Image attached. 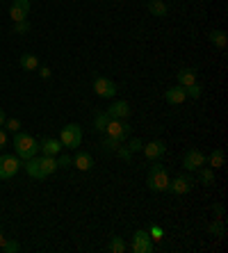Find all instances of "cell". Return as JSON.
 Returning <instances> with one entry per match:
<instances>
[{
  "mask_svg": "<svg viewBox=\"0 0 228 253\" xmlns=\"http://www.w3.org/2000/svg\"><path fill=\"white\" fill-rule=\"evenodd\" d=\"M130 132H133V128H130L123 119H110V124H107V128H105V135L114 137V139H121V141L128 139Z\"/></svg>",
  "mask_w": 228,
  "mask_h": 253,
  "instance_id": "cell-7",
  "label": "cell"
},
{
  "mask_svg": "<svg viewBox=\"0 0 228 253\" xmlns=\"http://www.w3.org/2000/svg\"><path fill=\"white\" fill-rule=\"evenodd\" d=\"M110 114L107 112H98L94 117V130L96 132H105V128H107V124H110Z\"/></svg>",
  "mask_w": 228,
  "mask_h": 253,
  "instance_id": "cell-26",
  "label": "cell"
},
{
  "mask_svg": "<svg viewBox=\"0 0 228 253\" xmlns=\"http://www.w3.org/2000/svg\"><path fill=\"white\" fill-rule=\"evenodd\" d=\"M71 165H73V158H69V155H57V169H69Z\"/></svg>",
  "mask_w": 228,
  "mask_h": 253,
  "instance_id": "cell-35",
  "label": "cell"
},
{
  "mask_svg": "<svg viewBox=\"0 0 228 253\" xmlns=\"http://www.w3.org/2000/svg\"><path fill=\"white\" fill-rule=\"evenodd\" d=\"M7 237H2V230H0V247H2V242H5Z\"/></svg>",
  "mask_w": 228,
  "mask_h": 253,
  "instance_id": "cell-40",
  "label": "cell"
},
{
  "mask_svg": "<svg viewBox=\"0 0 228 253\" xmlns=\"http://www.w3.org/2000/svg\"><path fill=\"white\" fill-rule=\"evenodd\" d=\"M14 151H16V158L25 162V160L35 158V155L39 153V141L32 135H28V132H21V130H18L16 135H14Z\"/></svg>",
  "mask_w": 228,
  "mask_h": 253,
  "instance_id": "cell-1",
  "label": "cell"
},
{
  "mask_svg": "<svg viewBox=\"0 0 228 253\" xmlns=\"http://www.w3.org/2000/svg\"><path fill=\"white\" fill-rule=\"evenodd\" d=\"M14 32H16V35H28L30 32L28 18H25V21H16V23H14Z\"/></svg>",
  "mask_w": 228,
  "mask_h": 253,
  "instance_id": "cell-32",
  "label": "cell"
},
{
  "mask_svg": "<svg viewBox=\"0 0 228 253\" xmlns=\"http://www.w3.org/2000/svg\"><path fill=\"white\" fill-rule=\"evenodd\" d=\"M148 235H151V240H153V242H160V240L164 237V230L160 228V226L153 224V226H148Z\"/></svg>",
  "mask_w": 228,
  "mask_h": 253,
  "instance_id": "cell-31",
  "label": "cell"
},
{
  "mask_svg": "<svg viewBox=\"0 0 228 253\" xmlns=\"http://www.w3.org/2000/svg\"><path fill=\"white\" fill-rule=\"evenodd\" d=\"M169 173H167V169H164L162 165H158V162H153L151 169H148V176H146V185L151 192H167L169 189Z\"/></svg>",
  "mask_w": 228,
  "mask_h": 253,
  "instance_id": "cell-2",
  "label": "cell"
},
{
  "mask_svg": "<svg viewBox=\"0 0 228 253\" xmlns=\"http://www.w3.org/2000/svg\"><path fill=\"white\" fill-rule=\"evenodd\" d=\"M117 155L123 160V162H130V160H133V151H130L126 144H121V146L117 148Z\"/></svg>",
  "mask_w": 228,
  "mask_h": 253,
  "instance_id": "cell-30",
  "label": "cell"
},
{
  "mask_svg": "<svg viewBox=\"0 0 228 253\" xmlns=\"http://www.w3.org/2000/svg\"><path fill=\"white\" fill-rule=\"evenodd\" d=\"M141 153H144V158H146L148 162H158V160L162 158L164 153H167V146H164L162 141L153 139V141H148V144H144Z\"/></svg>",
  "mask_w": 228,
  "mask_h": 253,
  "instance_id": "cell-10",
  "label": "cell"
},
{
  "mask_svg": "<svg viewBox=\"0 0 228 253\" xmlns=\"http://www.w3.org/2000/svg\"><path fill=\"white\" fill-rule=\"evenodd\" d=\"M0 230H2V224H0Z\"/></svg>",
  "mask_w": 228,
  "mask_h": 253,
  "instance_id": "cell-41",
  "label": "cell"
},
{
  "mask_svg": "<svg viewBox=\"0 0 228 253\" xmlns=\"http://www.w3.org/2000/svg\"><path fill=\"white\" fill-rule=\"evenodd\" d=\"M5 110H0V128H2V126H5Z\"/></svg>",
  "mask_w": 228,
  "mask_h": 253,
  "instance_id": "cell-39",
  "label": "cell"
},
{
  "mask_svg": "<svg viewBox=\"0 0 228 253\" xmlns=\"http://www.w3.org/2000/svg\"><path fill=\"white\" fill-rule=\"evenodd\" d=\"M23 169L28 171V176L30 178H35V180H39V158H30V160H25V165H23Z\"/></svg>",
  "mask_w": 228,
  "mask_h": 253,
  "instance_id": "cell-24",
  "label": "cell"
},
{
  "mask_svg": "<svg viewBox=\"0 0 228 253\" xmlns=\"http://www.w3.org/2000/svg\"><path fill=\"white\" fill-rule=\"evenodd\" d=\"M208 230H210V235H215V237H226V224H224V219H215V221L208 226Z\"/></svg>",
  "mask_w": 228,
  "mask_h": 253,
  "instance_id": "cell-27",
  "label": "cell"
},
{
  "mask_svg": "<svg viewBox=\"0 0 228 253\" xmlns=\"http://www.w3.org/2000/svg\"><path fill=\"white\" fill-rule=\"evenodd\" d=\"M210 43L215 48H219V50H224V48H226V43H228L226 32H224V30H212V32H210Z\"/></svg>",
  "mask_w": 228,
  "mask_h": 253,
  "instance_id": "cell-21",
  "label": "cell"
},
{
  "mask_svg": "<svg viewBox=\"0 0 228 253\" xmlns=\"http://www.w3.org/2000/svg\"><path fill=\"white\" fill-rule=\"evenodd\" d=\"M21 169V162L14 155H0V180H9Z\"/></svg>",
  "mask_w": 228,
  "mask_h": 253,
  "instance_id": "cell-8",
  "label": "cell"
},
{
  "mask_svg": "<svg viewBox=\"0 0 228 253\" xmlns=\"http://www.w3.org/2000/svg\"><path fill=\"white\" fill-rule=\"evenodd\" d=\"M37 71H39V76L44 78V80H48V78H50V69H48V66H41L39 64V69H37Z\"/></svg>",
  "mask_w": 228,
  "mask_h": 253,
  "instance_id": "cell-37",
  "label": "cell"
},
{
  "mask_svg": "<svg viewBox=\"0 0 228 253\" xmlns=\"http://www.w3.org/2000/svg\"><path fill=\"white\" fill-rule=\"evenodd\" d=\"M212 212L217 214V219H224V206L222 203H215V206H212Z\"/></svg>",
  "mask_w": 228,
  "mask_h": 253,
  "instance_id": "cell-36",
  "label": "cell"
},
{
  "mask_svg": "<svg viewBox=\"0 0 228 253\" xmlns=\"http://www.w3.org/2000/svg\"><path fill=\"white\" fill-rule=\"evenodd\" d=\"M201 94H203V89H201V84L199 83H194V84H189V87H185V96L187 98H201Z\"/></svg>",
  "mask_w": 228,
  "mask_h": 253,
  "instance_id": "cell-28",
  "label": "cell"
},
{
  "mask_svg": "<svg viewBox=\"0 0 228 253\" xmlns=\"http://www.w3.org/2000/svg\"><path fill=\"white\" fill-rule=\"evenodd\" d=\"M199 183L201 185H205V187H210L212 183H215V169H208V167H199Z\"/></svg>",
  "mask_w": 228,
  "mask_h": 253,
  "instance_id": "cell-22",
  "label": "cell"
},
{
  "mask_svg": "<svg viewBox=\"0 0 228 253\" xmlns=\"http://www.w3.org/2000/svg\"><path fill=\"white\" fill-rule=\"evenodd\" d=\"M0 251L2 253H16V251H21V244H18L16 240H5L2 242V247H0Z\"/></svg>",
  "mask_w": 228,
  "mask_h": 253,
  "instance_id": "cell-29",
  "label": "cell"
},
{
  "mask_svg": "<svg viewBox=\"0 0 228 253\" xmlns=\"http://www.w3.org/2000/svg\"><path fill=\"white\" fill-rule=\"evenodd\" d=\"M2 128H7L9 132H18L21 130V121L18 119H5V126Z\"/></svg>",
  "mask_w": 228,
  "mask_h": 253,
  "instance_id": "cell-33",
  "label": "cell"
},
{
  "mask_svg": "<svg viewBox=\"0 0 228 253\" xmlns=\"http://www.w3.org/2000/svg\"><path fill=\"white\" fill-rule=\"evenodd\" d=\"M30 0H14L12 2V7H9V16L14 18V23L16 21H25L28 18V14H30Z\"/></svg>",
  "mask_w": 228,
  "mask_h": 253,
  "instance_id": "cell-12",
  "label": "cell"
},
{
  "mask_svg": "<svg viewBox=\"0 0 228 253\" xmlns=\"http://www.w3.org/2000/svg\"><path fill=\"white\" fill-rule=\"evenodd\" d=\"M121 144H123L121 139H114V137H110V135H105L103 139H100V148L107 151V153H117V148L121 146Z\"/></svg>",
  "mask_w": 228,
  "mask_h": 253,
  "instance_id": "cell-23",
  "label": "cell"
},
{
  "mask_svg": "<svg viewBox=\"0 0 228 253\" xmlns=\"http://www.w3.org/2000/svg\"><path fill=\"white\" fill-rule=\"evenodd\" d=\"M18 64H21V69L23 71H37L39 69V57L32 55V53H25V55H21Z\"/></svg>",
  "mask_w": 228,
  "mask_h": 253,
  "instance_id": "cell-19",
  "label": "cell"
},
{
  "mask_svg": "<svg viewBox=\"0 0 228 253\" xmlns=\"http://www.w3.org/2000/svg\"><path fill=\"white\" fill-rule=\"evenodd\" d=\"M73 167L80 171H89L94 167V158L89 153H85V151H80V153H76V158H73Z\"/></svg>",
  "mask_w": 228,
  "mask_h": 253,
  "instance_id": "cell-18",
  "label": "cell"
},
{
  "mask_svg": "<svg viewBox=\"0 0 228 253\" xmlns=\"http://www.w3.org/2000/svg\"><path fill=\"white\" fill-rule=\"evenodd\" d=\"M126 249H128V244L123 242V237H117V235L110 237V244H107V251L110 253H123Z\"/></svg>",
  "mask_w": 228,
  "mask_h": 253,
  "instance_id": "cell-25",
  "label": "cell"
},
{
  "mask_svg": "<svg viewBox=\"0 0 228 253\" xmlns=\"http://www.w3.org/2000/svg\"><path fill=\"white\" fill-rule=\"evenodd\" d=\"M196 76H199V71L192 69V66H185V69H181L178 73H176V78H178V84L181 87H189V84L196 83Z\"/></svg>",
  "mask_w": 228,
  "mask_h": 253,
  "instance_id": "cell-15",
  "label": "cell"
},
{
  "mask_svg": "<svg viewBox=\"0 0 228 253\" xmlns=\"http://www.w3.org/2000/svg\"><path fill=\"white\" fill-rule=\"evenodd\" d=\"M164 100H167L169 105H181V103H185V100H187V96H185V87H181V84L169 87L167 91H164Z\"/></svg>",
  "mask_w": 228,
  "mask_h": 253,
  "instance_id": "cell-14",
  "label": "cell"
},
{
  "mask_svg": "<svg viewBox=\"0 0 228 253\" xmlns=\"http://www.w3.org/2000/svg\"><path fill=\"white\" fill-rule=\"evenodd\" d=\"M55 171H57V158H53V155L39 158V180H46L48 176H53Z\"/></svg>",
  "mask_w": 228,
  "mask_h": 253,
  "instance_id": "cell-11",
  "label": "cell"
},
{
  "mask_svg": "<svg viewBox=\"0 0 228 253\" xmlns=\"http://www.w3.org/2000/svg\"><path fill=\"white\" fill-rule=\"evenodd\" d=\"M123 144H126V146L130 148V151H133V153H137V151H141V148H144V144H141V139H126L123 141Z\"/></svg>",
  "mask_w": 228,
  "mask_h": 253,
  "instance_id": "cell-34",
  "label": "cell"
},
{
  "mask_svg": "<svg viewBox=\"0 0 228 253\" xmlns=\"http://www.w3.org/2000/svg\"><path fill=\"white\" fill-rule=\"evenodd\" d=\"M105 112L110 114L112 119H123V121H126V119L130 117V112H133V110H130V105L126 103V100H114V103L107 107Z\"/></svg>",
  "mask_w": 228,
  "mask_h": 253,
  "instance_id": "cell-13",
  "label": "cell"
},
{
  "mask_svg": "<svg viewBox=\"0 0 228 253\" xmlns=\"http://www.w3.org/2000/svg\"><path fill=\"white\" fill-rule=\"evenodd\" d=\"M91 89H94L96 96H100V98H114L117 96V84L105 76H96L94 83H91Z\"/></svg>",
  "mask_w": 228,
  "mask_h": 253,
  "instance_id": "cell-5",
  "label": "cell"
},
{
  "mask_svg": "<svg viewBox=\"0 0 228 253\" xmlns=\"http://www.w3.org/2000/svg\"><path fill=\"white\" fill-rule=\"evenodd\" d=\"M59 141L66 148H78L82 144V128L78 124H69L59 130Z\"/></svg>",
  "mask_w": 228,
  "mask_h": 253,
  "instance_id": "cell-3",
  "label": "cell"
},
{
  "mask_svg": "<svg viewBox=\"0 0 228 253\" xmlns=\"http://www.w3.org/2000/svg\"><path fill=\"white\" fill-rule=\"evenodd\" d=\"M194 180L189 173H181V176H176L174 180H169V189L167 192H171V194H176V196H182V194H187V192H192V187H194Z\"/></svg>",
  "mask_w": 228,
  "mask_h": 253,
  "instance_id": "cell-4",
  "label": "cell"
},
{
  "mask_svg": "<svg viewBox=\"0 0 228 253\" xmlns=\"http://www.w3.org/2000/svg\"><path fill=\"white\" fill-rule=\"evenodd\" d=\"M224 162H226V158H224L222 148H215L210 158H205V165H210V169H219V167H224Z\"/></svg>",
  "mask_w": 228,
  "mask_h": 253,
  "instance_id": "cell-20",
  "label": "cell"
},
{
  "mask_svg": "<svg viewBox=\"0 0 228 253\" xmlns=\"http://www.w3.org/2000/svg\"><path fill=\"white\" fill-rule=\"evenodd\" d=\"M62 148H64V146H62V141H59V139H44L39 144L41 153H44V155H53V158H57V155L62 153Z\"/></svg>",
  "mask_w": 228,
  "mask_h": 253,
  "instance_id": "cell-16",
  "label": "cell"
},
{
  "mask_svg": "<svg viewBox=\"0 0 228 253\" xmlns=\"http://www.w3.org/2000/svg\"><path fill=\"white\" fill-rule=\"evenodd\" d=\"M130 249H133L135 253H151L153 251V240H151V235H148V228L135 230Z\"/></svg>",
  "mask_w": 228,
  "mask_h": 253,
  "instance_id": "cell-6",
  "label": "cell"
},
{
  "mask_svg": "<svg viewBox=\"0 0 228 253\" xmlns=\"http://www.w3.org/2000/svg\"><path fill=\"white\" fill-rule=\"evenodd\" d=\"M146 7H148V12H151V16H155V18H164L169 14V7H167L164 0H148Z\"/></svg>",
  "mask_w": 228,
  "mask_h": 253,
  "instance_id": "cell-17",
  "label": "cell"
},
{
  "mask_svg": "<svg viewBox=\"0 0 228 253\" xmlns=\"http://www.w3.org/2000/svg\"><path fill=\"white\" fill-rule=\"evenodd\" d=\"M203 165H205V153L199 151V148H192V151H187L182 155V169L185 171H196Z\"/></svg>",
  "mask_w": 228,
  "mask_h": 253,
  "instance_id": "cell-9",
  "label": "cell"
},
{
  "mask_svg": "<svg viewBox=\"0 0 228 253\" xmlns=\"http://www.w3.org/2000/svg\"><path fill=\"white\" fill-rule=\"evenodd\" d=\"M5 146H7V130L0 128V148H5Z\"/></svg>",
  "mask_w": 228,
  "mask_h": 253,
  "instance_id": "cell-38",
  "label": "cell"
}]
</instances>
